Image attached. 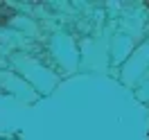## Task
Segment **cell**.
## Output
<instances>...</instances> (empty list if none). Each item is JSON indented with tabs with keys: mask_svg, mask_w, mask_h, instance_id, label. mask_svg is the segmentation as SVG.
Segmentation results:
<instances>
[{
	"mask_svg": "<svg viewBox=\"0 0 149 140\" xmlns=\"http://www.w3.org/2000/svg\"><path fill=\"white\" fill-rule=\"evenodd\" d=\"M7 23V16H0V25H5Z\"/></svg>",
	"mask_w": 149,
	"mask_h": 140,
	"instance_id": "obj_1",
	"label": "cell"
}]
</instances>
